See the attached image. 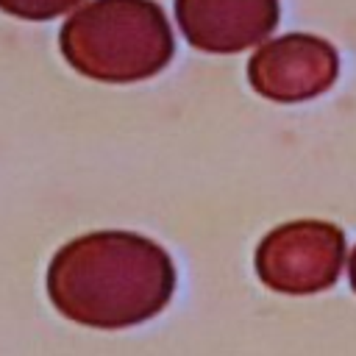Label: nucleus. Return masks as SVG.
Returning a JSON list of instances; mask_svg holds the SVG:
<instances>
[{
	"label": "nucleus",
	"instance_id": "1",
	"mask_svg": "<svg viewBox=\"0 0 356 356\" xmlns=\"http://www.w3.org/2000/svg\"><path fill=\"white\" fill-rule=\"evenodd\" d=\"M175 267L161 245L134 231H92L67 242L47 267L56 312L89 328H128L172 298Z\"/></svg>",
	"mask_w": 356,
	"mask_h": 356
},
{
	"label": "nucleus",
	"instance_id": "2",
	"mask_svg": "<svg viewBox=\"0 0 356 356\" xmlns=\"http://www.w3.org/2000/svg\"><path fill=\"white\" fill-rule=\"evenodd\" d=\"M58 44L81 75L106 83L153 78L175 50L170 22L153 0H92L70 14Z\"/></svg>",
	"mask_w": 356,
	"mask_h": 356
},
{
	"label": "nucleus",
	"instance_id": "3",
	"mask_svg": "<svg viewBox=\"0 0 356 356\" xmlns=\"http://www.w3.org/2000/svg\"><path fill=\"white\" fill-rule=\"evenodd\" d=\"M345 267V234L323 220H292L256 248V275L284 295H314L337 284Z\"/></svg>",
	"mask_w": 356,
	"mask_h": 356
},
{
	"label": "nucleus",
	"instance_id": "4",
	"mask_svg": "<svg viewBox=\"0 0 356 356\" xmlns=\"http://www.w3.org/2000/svg\"><path fill=\"white\" fill-rule=\"evenodd\" d=\"M339 75L331 42L312 33H286L264 42L248 61L250 86L278 103H300L323 95Z\"/></svg>",
	"mask_w": 356,
	"mask_h": 356
},
{
	"label": "nucleus",
	"instance_id": "5",
	"mask_svg": "<svg viewBox=\"0 0 356 356\" xmlns=\"http://www.w3.org/2000/svg\"><path fill=\"white\" fill-rule=\"evenodd\" d=\"M278 14V0H175L181 33L206 53H239L264 42Z\"/></svg>",
	"mask_w": 356,
	"mask_h": 356
},
{
	"label": "nucleus",
	"instance_id": "6",
	"mask_svg": "<svg viewBox=\"0 0 356 356\" xmlns=\"http://www.w3.org/2000/svg\"><path fill=\"white\" fill-rule=\"evenodd\" d=\"M81 0H0V11L19 17V19H53L72 11Z\"/></svg>",
	"mask_w": 356,
	"mask_h": 356
},
{
	"label": "nucleus",
	"instance_id": "7",
	"mask_svg": "<svg viewBox=\"0 0 356 356\" xmlns=\"http://www.w3.org/2000/svg\"><path fill=\"white\" fill-rule=\"evenodd\" d=\"M348 278H350V286H353V292H356V248H353V253H350V264H348Z\"/></svg>",
	"mask_w": 356,
	"mask_h": 356
}]
</instances>
